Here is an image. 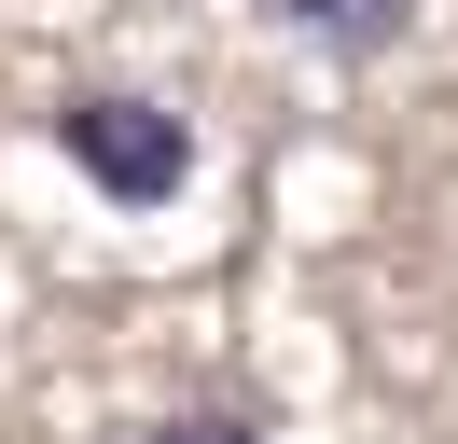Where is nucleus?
Segmentation results:
<instances>
[{
	"label": "nucleus",
	"mask_w": 458,
	"mask_h": 444,
	"mask_svg": "<svg viewBox=\"0 0 458 444\" xmlns=\"http://www.w3.org/2000/svg\"><path fill=\"white\" fill-rule=\"evenodd\" d=\"M56 153L84 166L112 209H167L181 181H195V125L153 98H125V83H84V98H56Z\"/></svg>",
	"instance_id": "obj_1"
},
{
	"label": "nucleus",
	"mask_w": 458,
	"mask_h": 444,
	"mask_svg": "<svg viewBox=\"0 0 458 444\" xmlns=\"http://www.w3.org/2000/svg\"><path fill=\"white\" fill-rule=\"evenodd\" d=\"M264 14H278L292 42H319V56H347V70H361V56H389L403 28H417V0H264Z\"/></svg>",
	"instance_id": "obj_2"
},
{
	"label": "nucleus",
	"mask_w": 458,
	"mask_h": 444,
	"mask_svg": "<svg viewBox=\"0 0 458 444\" xmlns=\"http://www.w3.org/2000/svg\"><path fill=\"white\" fill-rule=\"evenodd\" d=\"M140 444H264V431H236V416H167V431H140Z\"/></svg>",
	"instance_id": "obj_3"
}]
</instances>
